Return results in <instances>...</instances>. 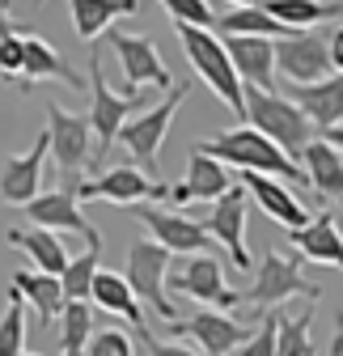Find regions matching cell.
<instances>
[{"instance_id":"obj_1","label":"cell","mask_w":343,"mask_h":356,"mask_svg":"<svg viewBox=\"0 0 343 356\" xmlns=\"http://www.w3.org/2000/svg\"><path fill=\"white\" fill-rule=\"evenodd\" d=\"M191 153H203L221 165H233L237 174H267V178H280V183H306V170L296 165L284 149H276L259 127H229L212 140H199Z\"/></svg>"},{"instance_id":"obj_2","label":"cell","mask_w":343,"mask_h":356,"mask_svg":"<svg viewBox=\"0 0 343 356\" xmlns=\"http://www.w3.org/2000/svg\"><path fill=\"white\" fill-rule=\"evenodd\" d=\"M178 38H183V51L195 68V76H203V85L217 94L237 119H246V89L237 81V68L225 51V38L212 34V30H195V26H178Z\"/></svg>"},{"instance_id":"obj_3","label":"cell","mask_w":343,"mask_h":356,"mask_svg":"<svg viewBox=\"0 0 343 356\" xmlns=\"http://www.w3.org/2000/svg\"><path fill=\"white\" fill-rule=\"evenodd\" d=\"M246 123L259 127L263 136L284 149L292 161L306 153V145L314 140V123L306 119V111L284 94H263V89H246Z\"/></svg>"},{"instance_id":"obj_4","label":"cell","mask_w":343,"mask_h":356,"mask_svg":"<svg viewBox=\"0 0 343 356\" xmlns=\"http://www.w3.org/2000/svg\"><path fill=\"white\" fill-rule=\"evenodd\" d=\"M187 94H191V81L174 85L165 102H157V106H149V111L132 115V119L119 127V145L127 149V157H132L149 178L157 174V153H161V145H165V136H169V123H174L178 106L187 102Z\"/></svg>"},{"instance_id":"obj_5","label":"cell","mask_w":343,"mask_h":356,"mask_svg":"<svg viewBox=\"0 0 343 356\" xmlns=\"http://www.w3.org/2000/svg\"><path fill=\"white\" fill-rule=\"evenodd\" d=\"M123 280H127V289L136 293V301L149 305L157 318H165L169 327L178 323V305L169 301V289H165V280H169V250L165 246H157L153 238L132 242V246H127Z\"/></svg>"},{"instance_id":"obj_6","label":"cell","mask_w":343,"mask_h":356,"mask_svg":"<svg viewBox=\"0 0 343 356\" xmlns=\"http://www.w3.org/2000/svg\"><path fill=\"white\" fill-rule=\"evenodd\" d=\"M144 94H115L102 76V56H90V127H94V157L102 161L110 153V145L119 140V127L140 115Z\"/></svg>"},{"instance_id":"obj_7","label":"cell","mask_w":343,"mask_h":356,"mask_svg":"<svg viewBox=\"0 0 343 356\" xmlns=\"http://www.w3.org/2000/svg\"><path fill=\"white\" fill-rule=\"evenodd\" d=\"M47 145H51V157H56V170L64 178H72V191L81 187V174L94 157V127H90V115H76V111H64L60 102L47 106Z\"/></svg>"},{"instance_id":"obj_8","label":"cell","mask_w":343,"mask_h":356,"mask_svg":"<svg viewBox=\"0 0 343 356\" xmlns=\"http://www.w3.org/2000/svg\"><path fill=\"white\" fill-rule=\"evenodd\" d=\"M165 183L149 178L140 165H115L98 178H81L76 200H98V204H115V208H140L149 200H165Z\"/></svg>"},{"instance_id":"obj_9","label":"cell","mask_w":343,"mask_h":356,"mask_svg":"<svg viewBox=\"0 0 343 356\" xmlns=\"http://www.w3.org/2000/svg\"><path fill=\"white\" fill-rule=\"evenodd\" d=\"M288 297H322V289L318 284H306V276L296 272V263L288 259V254H280V250H267L263 254V263H259V272H254V280H250V289L242 293V301H250V305H259V309H276L280 301H288Z\"/></svg>"},{"instance_id":"obj_10","label":"cell","mask_w":343,"mask_h":356,"mask_svg":"<svg viewBox=\"0 0 343 356\" xmlns=\"http://www.w3.org/2000/svg\"><path fill=\"white\" fill-rule=\"evenodd\" d=\"M331 72L335 68H331V56H326V34L301 30V34L276 38V76H288L296 89H301V85L326 81Z\"/></svg>"},{"instance_id":"obj_11","label":"cell","mask_w":343,"mask_h":356,"mask_svg":"<svg viewBox=\"0 0 343 356\" xmlns=\"http://www.w3.org/2000/svg\"><path fill=\"white\" fill-rule=\"evenodd\" d=\"M169 284L178 293H187L191 301H199V309H221V314H229V309H237V301H242V293H233L225 284L221 259H212V254H191L178 272L169 276Z\"/></svg>"},{"instance_id":"obj_12","label":"cell","mask_w":343,"mask_h":356,"mask_svg":"<svg viewBox=\"0 0 343 356\" xmlns=\"http://www.w3.org/2000/svg\"><path fill=\"white\" fill-rule=\"evenodd\" d=\"M246 200H250L246 187L233 183L203 216V229L229 250V267H233V272H246V267H250V250H246Z\"/></svg>"},{"instance_id":"obj_13","label":"cell","mask_w":343,"mask_h":356,"mask_svg":"<svg viewBox=\"0 0 343 356\" xmlns=\"http://www.w3.org/2000/svg\"><path fill=\"white\" fill-rule=\"evenodd\" d=\"M110 42H115V56L123 64V81L127 89L123 94H140L144 85H157V89H169V68L161 64V51L149 34H123V30H110Z\"/></svg>"},{"instance_id":"obj_14","label":"cell","mask_w":343,"mask_h":356,"mask_svg":"<svg viewBox=\"0 0 343 356\" xmlns=\"http://www.w3.org/2000/svg\"><path fill=\"white\" fill-rule=\"evenodd\" d=\"M26 216L34 220V229H51V234H64V229H68V234L85 238V246H90V242H102L98 229L90 225V216L81 212V200H76L72 187L47 191V195H34V200L26 204Z\"/></svg>"},{"instance_id":"obj_15","label":"cell","mask_w":343,"mask_h":356,"mask_svg":"<svg viewBox=\"0 0 343 356\" xmlns=\"http://www.w3.org/2000/svg\"><path fill=\"white\" fill-rule=\"evenodd\" d=\"M136 212L144 220V229L153 234V242L165 246L169 254H208L212 234L199 225V220H191L183 212H169V208H153V204H140Z\"/></svg>"},{"instance_id":"obj_16","label":"cell","mask_w":343,"mask_h":356,"mask_svg":"<svg viewBox=\"0 0 343 356\" xmlns=\"http://www.w3.org/2000/svg\"><path fill=\"white\" fill-rule=\"evenodd\" d=\"M47 157H51V145H47V127H42L26 153L5 157V165H0V200L13 208H26L42 187V161Z\"/></svg>"},{"instance_id":"obj_17","label":"cell","mask_w":343,"mask_h":356,"mask_svg":"<svg viewBox=\"0 0 343 356\" xmlns=\"http://www.w3.org/2000/svg\"><path fill=\"white\" fill-rule=\"evenodd\" d=\"M229 187H233L229 165L212 161V157H203V153H191V161H187V178L169 187L165 200L174 204V208H187V204H217Z\"/></svg>"},{"instance_id":"obj_18","label":"cell","mask_w":343,"mask_h":356,"mask_svg":"<svg viewBox=\"0 0 343 356\" xmlns=\"http://www.w3.org/2000/svg\"><path fill=\"white\" fill-rule=\"evenodd\" d=\"M237 183L246 187V195L259 204L271 220H280V225L292 234V229H306L310 225V208L292 195V187L288 183H280V178H267V174H237Z\"/></svg>"},{"instance_id":"obj_19","label":"cell","mask_w":343,"mask_h":356,"mask_svg":"<svg viewBox=\"0 0 343 356\" xmlns=\"http://www.w3.org/2000/svg\"><path fill=\"white\" fill-rule=\"evenodd\" d=\"M225 51L237 68L242 89H263V94H280L276 89V42L271 38H225Z\"/></svg>"},{"instance_id":"obj_20","label":"cell","mask_w":343,"mask_h":356,"mask_svg":"<svg viewBox=\"0 0 343 356\" xmlns=\"http://www.w3.org/2000/svg\"><path fill=\"white\" fill-rule=\"evenodd\" d=\"M174 335H191L203 348V356H229L233 348L246 343V331L229 314H221V309H199L195 318L174 323Z\"/></svg>"},{"instance_id":"obj_21","label":"cell","mask_w":343,"mask_h":356,"mask_svg":"<svg viewBox=\"0 0 343 356\" xmlns=\"http://www.w3.org/2000/svg\"><path fill=\"white\" fill-rule=\"evenodd\" d=\"M292 102L306 111V119L314 123V131H326L343 123V72H331L326 81L318 85H301L292 89Z\"/></svg>"},{"instance_id":"obj_22","label":"cell","mask_w":343,"mask_h":356,"mask_svg":"<svg viewBox=\"0 0 343 356\" xmlns=\"http://www.w3.org/2000/svg\"><path fill=\"white\" fill-rule=\"evenodd\" d=\"M288 242L296 254H306L318 267H343V234H339L331 212H318L306 229H292Z\"/></svg>"},{"instance_id":"obj_23","label":"cell","mask_w":343,"mask_h":356,"mask_svg":"<svg viewBox=\"0 0 343 356\" xmlns=\"http://www.w3.org/2000/svg\"><path fill=\"white\" fill-rule=\"evenodd\" d=\"M301 170H306V183L331 200V204H343V153L331 145V140H310L306 153H301Z\"/></svg>"},{"instance_id":"obj_24","label":"cell","mask_w":343,"mask_h":356,"mask_svg":"<svg viewBox=\"0 0 343 356\" xmlns=\"http://www.w3.org/2000/svg\"><path fill=\"white\" fill-rule=\"evenodd\" d=\"M38 81H64L81 85V76L60 60V51L38 34H22V81L17 85H38Z\"/></svg>"},{"instance_id":"obj_25","label":"cell","mask_w":343,"mask_h":356,"mask_svg":"<svg viewBox=\"0 0 343 356\" xmlns=\"http://www.w3.org/2000/svg\"><path fill=\"white\" fill-rule=\"evenodd\" d=\"M263 13L271 22H280L284 30L301 34L331 17H343V0H263Z\"/></svg>"},{"instance_id":"obj_26","label":"cell","mask_w":343,"mask_h":356,"mask_svg":"<svg viewBox=\"0 0 343 356\" xmlns=\"http://www.w3.org/2000/svg\"><path fill=\"white\" fill-rule=\"evenodd\" d=\"M68 13L76 26V38L94 42L98 34H106L119 17L136 13V0H68Z\"/></svg>"},{"instance_id":"obj_27","label":"cell","mask_w":343,"mask_h":356,"mask_svg":"<svg viewBox=\"0 0 343 356\" xmlns=\"http://www.w3.org/2000/svg\"><path fill=\"white\" fill-rule=\"evenodd\" d=\"M13 289L34 305L38 327H51V323L64 314V289H60V276H42V272H34V267H26V272L13 276Z\"/></svg>"},{"instance_id":"obj_28","label":"cell","mask_w":343,"mask_h":356,"mask_svg":"<svg viewBox=\"0 0 343 356\" xmlns=\"http://www.w3.org/2000/svg\"><path fill=\"white\" fill-rule=\"evenodd\" d=\"M5 242L26 250L30 263H34V272H42V276H60L68 267V250H64L60 234H51V229H9Z\"/></svg>"},{"instance_id":"obj_29","label":"cell","mask_w":343,"mask_h":356,"mask_svg":"<svg viewBox=\"0 0 343 356\" xmlns=\"http://www.w3.org/2000/svg\"><path fill=\"white\" fill-rule=\"evenodd\" d=\"M102 309H110V314H119V318H127L136 327V335H144L149 327H144V309H140V301H136V293L127 289V280L123 276H115V272H98L94 276V293H90Z\"/></svg>"},{"instance_id":"obj_30","label":"cell","mask_w":343,"mask_h":356,"mask_svg":"<svg viewBox=\"0 0 343 356\" xmlns=\"http://www.w3.org/2000/svg\"><path fill=\"white\" fill-rule=\"evenodd\" d=\"M102 242H90L81 254H68V267L60 272V289H64V301H90L94 293V276L102 272Z\"/></svg>"},{"instance_id":"obj_31","label":"cell","mask_w":343,"mask_h":356,"mask_svg":"<svg viewBox=\"0 0 343 356\" xmlns=\"http://www.w3.org/2000/svg\"><path fill=\"white\" fill-rule=\"evenodd\" d=\"M217 30L225 38H288L292 30H284L280 22H271L263 13V5H246V9H229L225 17H217Z\"/></svg>"},{"instance_id":"obj_32","label":"cell","mask_w":343,"mask_h":356,"mask_svg":"<svg viewBox=\"0 0 343 356\" xmlns=\"http://www.w3.org/2000/svg\"><path fill=\"white\" fill-rule=\"evenodd\" d=\"M94 309L90 301H64V314H60V356H85L94 335Z\"/></svg>"},{"instance_id":"obj_33","label":"cell","mask_w":343,"mask_h":356,"mask_svg":"<svg viewBox=\"0 0 343 356\" xmlns=\"http://www.w3.org/2000/svg\"><path fill=\"white\" fill-rule=\"evenodd\" d=\"M314 309L301 318H280L276 327V356H314Z\"/></svg>"},{"instance_id":"obj_34","label":"cell","mask_w":343,"mask_h":356,"mask_svg":"<svg viewBox=\"0 0 343 356\" xmlns=\"http://www.w3.org/2000/svg\"><path fill=\"white\" fill-rule=\"evenodd\" d=\"M22 352H26V297L13 289L5 314H0V356H22Z\"/></svg>"},{"instance_id":"obj_35","label":"cell","mask_w":343,"mask_h":356,"mask_svg":"<svg viewBox=\"0 0 343 356\" xmlns=\"http://www.w3.org/2000/svg\"><path fill=\"white\" fill-rule=\"evenodd\" d=\"M157 5L174 17L178 26H195V30H208V26H217V13H212L208 0H157Z\"/></svg>"},{"instance_id":"obj_36","label":"cell","mask_w":343,"mask_h":356,"mask_svg":"<svg viewBox=\"0 0 343 356\" xmlns=\"http://www.w3.org/2000/svg\"><path fill=\"white\" fill-rule=\"evenodd\" d=\"M85 356H136L132 348V335L119 331V327H102L90 335V348H85Z\"/></svg>"},{"instance_id":"obj_37","label":"cell","mask_w":343,"mask_h":356,"mask_svg":"<svg viewBox=\"0 0 343 356\" xmlns=\"http://www.w3.org/2000/svg\"><path fill=\"white\" fill-rule=\"evenodd\" d=\"M276 327H280V314L271 309V314H263L259 331L246 335V343L237 348V356H276Z\"/></svg>"},{"instance_id":"obj_38","label":"cell","mask_w":343,"mask_h":356,"mask_svg":"<svg viewBox=\"0 0 343 356\" xmlns=\"http://www.w3.org/2000/svg\"><path fill=\"white\" fill-rule=\"evenodd\" d=\"M0 81H22V30L9 42H0Z\"/></svg>"},{"instance_id":"obj_39","label":"cell","mask_w":343,"mask_h":356,"mask_svg":"<svg viewBox=\"0 0 343 356\" xmlns=\"http://www.w3.org/2000/svg\"><path fill=\"white\" fill-rule=\"evenodd\" d=\"M140 339H144L149 356H203V352H191V348H183V343H169V339H153L149 331H144Z\"/></svg>"},{"instance_id":"obj_40","label":"cell","mask_w":343,"mask_h":356,"mask_svg":"<svg viewBox=\"0 0 343 356\" xmlns=\"http://www.w3.org/2000/svg\"><path fill=\"white\" fill-rule=\"evenodd\" d=\"M326 56H331V68L343 72V26H335V34L326 38Z\"/></svg>"},{"instance_id":"obj_41","label":"cell","mask_w":343,"mask_h":356,"mask_svg":"<svg viewBox=\"0 0 343 356\" xmlns=\"http://www.w3.org/2000/svg\"><path fill=\"white\" fill-rule=\"evenodd\" d=\"M9 5H13V0H0V42H9V38L17 34V26H13V13H9Z\"/></svg>"},{"instance_id":"obj_42","label":"cell","mask_w":343,"mask_h":356,"mask_svg":"<svg viewBox=\"0 0 343 356\" xmlns=\"http://www.w3.org/2000/svg\"><path fill=\"white\" fill-rule=\"evenodd\" d=\"M326 356H343V318L335 323V335H331V348H326Z\"/></svg>"},{"instance_id":"obj_43","label":"cell","mask_w":343,"mask_h":356,"mask_svg":"<svg viewBox=\"0 0 343 356\" xmlns=\"http://www.w3.org/2000/svg\"><path fill=\"white\" fill-rule=\"evenodd\" d=\"M322 140H331V145H335V149L343 153V123H339V127H331V131H326V136H322Z\"/></svg>"},{"instance_id":"obj_44","label":"cell","mask_w":343,"mask_h":356,"mask_svg":"<svg viewBox=\"0 0 343 356\" xmlns=\"http://www.w3.org/2000/svg\"><path fill=\"white\" fill-rule=\"evenodd\" d=\"M229 5L233 9H246V5H259V0H229Z\"/></svg>"},{"instance_id":"obj_45","label":"cell","mask_w":343,"mask_h":356,"mask_svg":"<svg viewBox=\"0 0 343 356\" xmlns=\"http://www.w3.org/2000/svg\"><path fill=\"white\" fill-rule=\"evenodd\" d=\"M22 356H38V352H22Z\"/></svg>"},{"instance_id":"obj_46","label":"cell","mask_w":343,"mask_h":356,"mask_svg":"<svg viewBox=\"0 0 343 356\" xmlns=\"http://www.w3.org/2000/svg\"><path fill=\"white\" fill-rule=\"evenodd\" d=\"M38 5H47V0H38Z\"/></svg>"}]
</instances>
